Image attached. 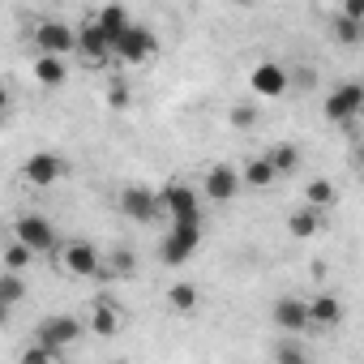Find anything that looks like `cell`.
Instances as JSON below:
<instances>
[{
  "label": "cell",
  "mask_w": 364,
  "mask_h": 364,
  "mask_svg": "<svg viewBox=\"0 0 364 364\" xmlns=\"http://www.w3.org/2000/svg\"><path fill=\"white\" fill-rule=\"evenodd\" d=\"M35 257H39V253H35L26 240H18V236H14V240H9V249H5V270H31V262H35Z\"/></svg>",
  "instance_id": "24"
},
{
  "label": "cell",
  "mask_w": 364,
  "mask_h": 364,
  "mask_svg": "<svg viewBox=\"0 0 364 364\" xmlns=\"http://www.w3.org/2000/svg\"><path fill=\"white\" fill-rule=\"evenodd\" d=\"M14 236L26 240L35 253H52V249H56V228H52L43 215H22V219L14 223Z\"/></svg>",
  "instance_id": "12"
},
{
  "label": "cell",
  "mask_w": 364,
  "mask_h": 364,
  "mask_svg": "<svg viewBox=\"0 0 364 364\" xmlns=\"http://www.w3.org/2000/svg\"><path fill=\"white\" fill-rule=\"evenodd\" d=\"M236 129H253V120H257V112L253 107H232V116H228Z\"/></svg>",
  "instance_id": "28"
},
{
  "label": "cell",
  "mask_w": 364,
  "mask_h": 364,
  "mask_svg": "<svg viewBox=\"0 0 364 364\" xmlns=\"http://www.w3.org/2000/svg\"><path fill=\"white\" fill-rule=\"evenodd\" d=\"M321 112H326L330 124H351L355 116H364V86H360V82H338V86L326 95Z\"/></svg>",
  "instance_id": "2"
},
{
  "label": "cell",
  "mask_w": 364,
  "mask_h": 364,
  "mask_svg": "<svg viewBox=\"0 0 364 364\" xmlns=\"http://www.w3.org/2000/svg\"><path fill=\"white\" fill-rule=\"evenodd\" d=\"M270 317H274V330H283V334H300V330L313 326V309H309L304 296H279Z\"/></svg>",
  "instance_id": "9"
},
{
  "label": "cell",
  "mask_w": 364,
  "mask_h": 364,
  "mask_svg": "<svg viewBox=\"0 0 364 364\" xmlns=\"http://www.w3.org/2000/svg\"><path fill=\"white\" fill-rule=\"evenodd\" d=\"M240 189H245V176H240V167H232V163H215V167L206 171V180H202V193H206L210 202H232Z\"/></svg>",
  "instance_id": "10"
},
{
  "label": "cell",
  "mask_w": 364,
  "mask_h": 364,
  "mask_svg": "<svg viewBox=\"0 0 364 364\" xmlns=\"http://www.w3.org/2000/svg\"><path fill=\"white\" fill-rule=\"evenodd\" d=\"M86 330H95V334L112 338V334L120 330V313H116V304H107V300H95V309H90V326H86Z\"/></svg>",
  "instance_id": "20"
},
{
  "label": "cell",
  "mask_w": 364,
  "mask_h": 364,
  "mask_svg": "<svg viewBox=\"0 0 364 364\" xmlns=\"http://www.w3.org/2000/svg\"><path fill=\"white\" fill-rule=\"evenodd\" d=\"M309 309H313V326H317V330H334V326H343V317H347L343 300H338V296H326V291L313 296Z\"/></svg>",
  "instance_id": "16"
},
{
  "label": "cell",
  "mask_w": 364,
  "mask_h": 364,
  "mask_svg": "<svg viewBox=\"0 0 364 364\" xmlns=\"http://www.w3.org/2000/svg\"><path fill=\"white\" fill-rule=\"evenodd\" d=\"M304 202H309V206H317V210H330V206L338 202V189H334V180H326V176L309 180V189H304Z\"/></svg>",
  "instance_id": "21"
},
{
  "label": "cell",
  "mask_w": 364,
  "mask_h": 364,
  "mask_svg": "<svg viewBox=\"0 0 364 364\" xmlns=\"http://www.w3.org/2000/svg\"><path fill=\"white\" fill-rule=\"evenodd\" d=\"M120 210H124V219L154 223V219L163 215V206H159V189H150V185H124V189H120Z\"/></svg>",
  "instance_id": "5"
},
{
  "label": "cell",
  "mask_w": 364,
  "mask_h": 364,
  "mask_svg": "<svg viewBox=\"0 0 364 364\" xmlns=\"http://www.w3.org/2000/svg\"><path fill=\"white\" fill-rule=\"evenodd\" d=\"M360 180H364V154H360Z\"/></svg>",
  "instance_id": "31"
},
{
  "label": "cell",
  "mask_w": 364,
  "mask_h": 364,
  "mask_svg": "<svg viewBox=\"0 0 364 364\" xmlns=\"http://www.w3.org/2000/svg\"><path fill=\"white\" fill-rule=\"evenodd\" d=\"M167 304H171L176 313H193V309H198V287H193V283H171Z\"/></svg>",
  "instance_id": "25"
},
{
  "label": "cell",
  "mask_w": 364,
  "mask_h": 364,
  "mask_svg": "<svg viewBox=\"0 0 364 364\" xmlns=\"http://www.w3.org/2000/svg\"><path fill=\"white\" fill-rule=\"evenodd\" d=\"M154 52H159V39H154V31H150L146 22H133V26L116 39V60H124V65H146Z\"/></svg>",
  "instance_id": "4"
},
{
  "label": "cell",
  "mask_w": 364,
  "mask_h": 364,
  "mask_svg": "<svg viewBox=\"0 0 364 364\" xmlns=\"http://www.w3.org/2000/svg\"><path fill=\"white\" fill-rule=\"evenodd\" d=\"M266 154H270V163L279 167V176H287V171H296V167H300V150H296L291 141H279V146H270Z\"/></svg>",
  "instance_id": "26"
},
{
  "label": "cell",
  "mask_w": 364,
  "mask_h": 364,
  "mask_svg": "<svg viewBox=\"0 0 364 364\" xmlns=\"http://www.w3.org/2000/svg\"><path fill=\"white\" fill-rule=\"evenodd\" d=\"M330 35H334V43L355 48V43H364V22H355V18L338 14V18H334V26H330Z\"/></svg>",
  "instance_id": "23"
},
{
  "label": "cell",
  "mask_w": 364,
  "mask_h": 364,
  "mask_svg": "<svg viewBox=\"0 0 364 364\" xmlns=\"http://www.w3.org/2000/svg\"><path fill=\"white\" fill-rule=\"evenodd\" d=\"M249 90L262 95V99H279V95L291 90V73H287L283 65H274V60H262V65L249 73Z\"/></svg>",
  "instance_id": "11"
},
{
  "label": "cell",
  "mask_w": 364,
  "mask_h": 364,
  "mask_svg": "<svg viewBox=\"0 0 364 364\" xmlns=\"http://www.w3.org/2000/svg\"><path fill=\"white\" fill-rule=\"evenodd\" d=\"M26 300V279H22V270H5L0 274V317H5L14 304H22Z\"/></svg>",
  "instance_id": "19"
},
{
  "label": "cell",
  "mask_w": 364,
  "mask_h": 364,
  "mask_svg": "<svg viewBox=\"0 0 364 364\" xmlns=\"http://www.w3.org/2000/svg\"><path fill=\"white\" fill-rule=\"evenodd\" d=\"M159 206H163L167 223H171V219H180V215H193V210H202V206H198V189L180 185V180H171V185H163V189H159Z\"/></svg>",
  "instance_id": "13"
},
{
  "label": "cell",
  "mask_w": 364,
  "mask_h": 364,
  "mask_svg": "<svg viewBox=\"0 0 364 364\" xmlns=\"http://www.w3.org/2000/svg\"><path fill=\"white\" fill-rule=\"evenodd\" d=\"M60 176H65V159H60V154L39 150V154H31V159H26V180H31L35 189H52Z\"/></svg>",
  "instance_id": "14"
},
{
  "label": "cell",
  "mask_w": 364,
  "mask_h": 364,
  "mask_svg": "<svg viewBox=\"0 0 364 364\" xmlns=\"http://www.w3.org/2000/svg\"><path fill=\"white\" fill-rule=\"evenodd\" d=\"M60 266H65L73 279H99L103 257H99V249H95L90 240H69V245L60 249Z\"/></svg>",
  "instance_id": "8"
},
{
  "label": "cell",
  "mask_w": 364,
  "mask_h": 364,
  "mask_svg": "<svg viewBox=\"0 0 364 364\" xmlns=\"http://www.w3.org/2000/svg\"><path fill=\"white\" fill-rule=\"evenodd\" d=\"M240 176H245V189H270L279 180V167L270 163V154H257V159H249L240 167Z\"/></svg>",
  "instance_id": "17"
},
{
  "label": "cell",
  "mask_w": 364,
  "mask_h": 364,
  "mask_svg": "<svg viewBox=\"0 0 364 364\" xmlns=\"http://www.w3.org/2000/svg\"><path fill=\"white\" fill-rule=\"evenodd\" d=\"M287 232H291L296 240H309V236H317V232H321V210L304 202L300 210H291V215H287Z\"/></svg>",
  "instance_id": "18"
},
{
  "label": "cell",
  "mask_w": 364,
  "mask_h": 364,
  "mask_svg": "<svg viewBox=\"0 0 364 364\" xmlns=\"http://www.w3.org/2000/svg\"><path fill=\"white\" fill-rule=\"evenodd\" d=\"M82 321L77 317H69V313H56V317H43L39 326H35V338L39 343H48V347H56V351H69L77 338H82Z\"/></svg>",
  "instance_id": "6"
},
{
  "label": "cell",
  "mask_w": 364,
  "mask_h": 364,
  "mask_svg": "<svg viewBox=\"0 0 364 364\" xmlns=\"http://www.w3.org/2000/svg\"><path fill=\"white\" fill-rule=\"evenodd\" d=\"M107 103H112L116 112H124V107L133 103V95H129V86H124V82H112V90H107Z\"/></svg>",
  "instance_id": "27"
},
{
  "label": "cell",
  "mask_w": 364,
  "mask_h": 364,
  "mask_svg": "<svg viewBox=\"0 0 364 364\" xmlns=\"http://www.w3.org/2000/svg\"><path fill=\"white\" fill-rule=\"evenodd\" d=\"M338 14H347V18L364 22V0H343V9H338Z\"/></svg>",
  "instance_id": "30"
},
{
  "label": "cell",
  "mask_w": 364,
  "mask_h": 364,
  "mask_svg": "<svg viewBox=\"0 0 364 364\" xmlns=\"http://www.w3.org/2000/svg\"><path fill=\"white\" fill-rule=\"evenodd\" d=\"M274 360H304V347H296V343H279V347H274Z\"/></svg>",
  "instance_id": "29"
},
{
  "label": "cell",
  "mask_w": 364,
  "mask_h": 364,
  "mask_svg": "<svg viewBox=\"0 0 364 364\" xmlns=\"http://www.w3.org/2000/svg\"><path fill=\"white\" fill-rule=\"evenodd\" d=\"M82 48V35L69 26V22H60V18H43L39 26H35V52H52V56H73Z\"/></svg>",
  "instance_id": "3"
},
{
  "label": "cell",
  "mask_w": 364,
  "mask_h": 364,
  "mask_svg": "<svg viewBox=\"0 0 364 364\" xmlns=\"http://www.w3.org/2000/svg\"><path fill=\"white\" fill-rule=\"evenodd\" d=\"M95 18H99V26H103V31H107L112 39H120V35H124V31L133 26V18H129V9H124V5H103V9H99Z\"/></svg>",
  "instance_id": "22"
},
{
  "label": "cell",
  "mask_w": 364,
  "mask_h": 364,
  "mask_svg": "<svg viewBox=\"0 0 364 364\" xmlns=\"http://www.w3.org/2000/svg\"><path fill=\"white\" fill-rule=\"evenodd\" d=\"M202 236H206V232H202V210L171 219V232H167L163 245H159V262H163V266H185V262L198 253Z\"/></svg>",
  "instance_id": "1"
},
{
  "label": "cell",
  "mask_w": 364,
  "mask_h": 364,
  "mask_svg": "<svg viewBox=\"0 0 364 364\" xmlns=\"http://www.w3.org/2000/svg\"><path fill=\"white\" fill-rule=\"evenodd\" d=\"M31 69H35V82H39L43 90H56V86H65V77H69L65 56H52V52H39Z\"/></svg>",
  "instance_id": "15"
},
{
  "label": "cell",
  "mask_w": 364,
  "mask_h": 364,
  "mask_svg": "<svg viewBox=\"0 0 364 364\" xmlns=\"http://www.w3.org/2000/svg\"><path fill=\"white\" fill-rule=\"evenodd\" d=\"M77 35H82L77 56H86V65H107V60L116 56V39L99 26V18H86V22L77 26Z\"/></svg>",
  "instance_id": "7"
}]
</instances>
